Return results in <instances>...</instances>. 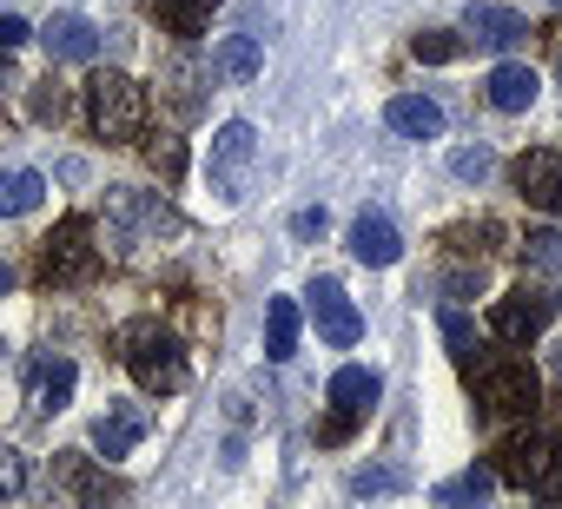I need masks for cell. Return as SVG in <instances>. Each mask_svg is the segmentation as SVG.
Listing matches in <instances>:
<instances>
[{"label": "cell", "instance_id": "obj_1", "mask_svg": "<svg viewBox=\"0 0 562 509\" xmlns=\"http://www.w3.org/2000/svg\"><path fill=\"white\" fill-rule=\"evenodd\" d=\"M120 358H126V371H133V384H139L146 397L186 391V351H179V338H172L159 318L126 325V331H120Z\"/></svg>", "mask_w": 562, "mask_h": 509}, {"label": "cell", "instance_id": "obj_2", "mask_svg": "<svg viewBox=\"0 0 562 509\" xmlns=\"http://www.w3.org/2000/svg\"><path fill=\"white\" fill-rule=\"evenodd\" d=\"M463 371H470V391H476V404L490 417H529L542 404V377L522 358H509V351H483V358L470 351Z\"/></svg>", "mask_w": 562, "mask_h": 509}, {"label": "cell", "instance_id": "obj_3", "mask_svg": "<svg viewBox=\"0 0 562 509\" xmlns=\"http://www.w3.org/2000/svg\"><path fill=\"white\" fill-rule=\"evenodd\" d=\"M87 120H93V133L106 139V146H126V139H139V126H146V87L133 80V73H93L87 80Z\"/></svg>", "mask_w": 562, "mask_h": 509}, {"label": "cell", "instance_id": "obj_4", "mask_svg": "<svg viewBox=\"0 0 562 509\" xmlns=\"http://www.w3.org/2000/svg\"><path fill=\"white\" fill-rule=\"evenodd\" d=\"M496 456H503V463H496L503 483L562 502V437H555V430H522V437H509Z\"/></svg>", "mask_w": 562, "mask_h": 509}, {"label": "cell", "instance_id": "obj_5", "mask_svg": "<svg viewBox=\"0 0 562 509\" xmlns=\"http://www.w3.org/2000/svg\"><path fill=\"white\" fill-rule=\"evenodd\" d=\"M93 272H100V245H93V225L74 212L41 238V279L47 285H87Z\"/></svg>", "mask_w": 562, "mask_h": 509}, {"label": "cell", "instance_id": "obj_6", "mask_svg": "<svg viewBox=\"0 0 562 509\" xmlns=\"http://www.w3.org/2000/svg\"><path fill=\"white\" fill-rule=\"evenodd\" d=\"M251 166H258V133L245 126V120H225L218 133H212V192L225 199V205H238L245 192H251Z\"/></svg>", "mask_w": 562, "mask_h": 509}, {"label": "cell", "instance_id": "obj_7", "mask_svg": "<svg viewBox=\"0 0 562 509\" xmlns=\"http://www.w3.org/2000/svg\"><path fill=\"white\" fill-rule=\"evenodd\" d=\"M549 318H555V298L536 292V285H522V292H509V298L490 305V338L496 344H529V338L549 331Z\"/></svg>", "mask_w": 562, "mask_h": 509}, {"label": "cell", "instance_id": "obj_8", "mask_svg": "<svg viewBox=\"0 0 562 509\" xmlns=\"http://www.w3.org/2000/svg\"><path fill=\"white\" fill-rule=\"evenodd\" d=\"M106 218L126 231V238H172V231H186V218L166 205V199H153V192H113L106 199Z\"/></svg>", "mask_w": 562, "mask_h": 509}, {"label": "cell", "instance_id": "obj_9", "mask_svg": "<svg viewBox=\"0 0 562 509\" xmlns=\"http://www.w3.org/2000/svg\"><path fill=\"white\" fill-rule=\"evenodd\" d=\"M312 325H318V338L325 344H338V351H351L358 338H364V318H358V305L345 298V285L338 279H312Z\"/></svg>", "mask_w": 562, "mask_h": 509}, {"label": "cell", "instance_id": "obj_10", "mask_svg": "<svg viewBox=\"0 0 562 509\" xmlns=\"http://www.w3.org/2000/svg\"><path fill=\"white\" fill-rule=\"evenodd\" d=\"M529 41V21L516 14V8H470L463 14V47H483V54H509V47H522Z\"/></svg>", "mask_w": 562, "mask_h": 509}, {"label": "cell", "instance_id": "obj_11", "mask_svg": "<svg viewBox=\"0 0 562 509\" xmlns=\"http://www.w3.org/2000/svg\"><path fill=\"white\" fill-rule=\"evenodd\" d=\"M509 172H516V192H522L536 212H555V218H562V152L536 146V152H522Z\"/></svg>", "mask_w": 562, "mask_h": 509}, {"label": "cell", "instance_id": "obj_12", "mask_svg": "<svg viewBox=\"0 0 562 509\" xmlns=\"http://www.w3.org/2000/svg\"><path fill=\"white\" fill-rule=\"evenodd\" d=\"M351 259H358V265H378V272L404 259V238H397V225H391L384 212H358V218H351Z\"/></svg>", "mask_w": 562, "mask_h": 509}, {"label": "cell", "instance_id": "obj_13", "mask_svg": "<svg viewBox=\"0 0 562 509\" xmlns=\"http://www.w3.org/2000/svg\"><path fill=\"white\" fill-rule=\"evenodd\" d=\"M74 384H80V371H74L67 358H41V364L27 371V404H34L41 417H54V410L74 404Z\"/></svg>", "mask_w": 562, "mask_h": 509}, {"label": "cell", "instance_id": "obj_14", "mask_svg": "<svg viewBox=\"0 0 562 509\" xmlns=\"http://www.w3.org/2000/svg\"><path fill=\"white\" fill-rule=\"evenodd\" d=\"M146 437V410L139 404H106V417L93 423V450L113 463V456H133V443Z\"/></svg>", "mask_w": 562, "mask_h": 509}, {"label": "cell", "instance_id": "obj_15", "mask_svg": "<svg viewBox=\"0 0 562 509\" xmlns=\"http://www.w3.org/2000/svg\"><path fill=\"white\" fill-rule=\"evenodd\" d=\"M490 106L496 113H529L536 106V93H542V80H536V67H522V60H503L496 73H490Z\"/></svg>", "mask_w": 562, "mask_h": 509}, {"label": "cell", "instance_id": "obj_16", "mask_svg": "<svg viewBox=\"0 0 562 509\" xmlns=\"http://www.w3.org/2000/svg\"><path fill=\"white\" fill-rule=\"evenodd\" d=\"M41 41H47L54 60H93V54H100V27L80 21V14H54V21L41 27Z\"/></svg>", "mask_w": 562, "mask_h": 509}, {"label": "cell", "instance_id": "obj_17", "mask_svg": "<svg viewBox=\"0 0 562 509\" xmlns=\"http://www.w3.org/2000/svg\"><path fill=\"white\" fill-rule=\"evenodd\" d=\"M258 67H265V47H258V34H225V41L212 47V80H232V87H245V80H258Z\"/></svg>", "mask_w": 562, "mask_h": 509}, {"label": "cell", "instance_id": "obj_18", "mask_svg": "<svg viewBox=\"0 0 562 509\" xmlns=\"http://www.w3.org/2000/svg\"><path fill=\"white\" fill-rule=\"evenodd\" d=\"M384 126L404 133V139H437V133H443V106L424 100V93H397V100L384 106Z\"/></svg>", "mask_w": 562, "mask_h": 509}, {"label": "cell", "instance_id": "obj_19", "mask_svg": "<svg viewBox=\"0 0 562 509\" xmlns=\"http://www.w3.org/2000/svg\"><path fill=\"white\" fill-rule=\"evenodd\" d=\"M218 8H225V0H153V21H159L166 34H179V41H199Z\"/></svg>", "mask_w": 562, "mask_h": 509}, {"label": "cell", "instance_id": "obj_20", "mask_svg": "<svg viewBox=\"0 0 562 509\" xmlns=\"http://www.w3.org/2000/svg\"><path fill=\"white\" fill-rule=\"evenodd\" d=\"M47 199V179L27 166H0V218H27Z\"/></svg>", "mask_w": 562, "mask_h": 509}, {"label": "cell", "instance_id": "obj_21", "mask_svg": "<svg viewBox=\"0 0 562 509\" xmlns=\"http://www.w3.org/2000/svg\"><path fill=\"white\" fill-rule=\"evenodd\" d=\"M378 397H384V384H378V371H364V364H345V371L331 377V404L351 410V417H371Z\"/></svg>", "mask_w": 562, "mask_h": 509}, {"label": "cell", "instance_id": "obj_22", "mask_svg": "<svg viewBox=\"0 0 562 509\" xmlns=\"http://www.w3.org/2000/svg\"><path fill=\"white\" fill-rule=\"evenodd\" d=\"M292 351H299V305H292V298H271V305H265V358L285 364Z\"/></svg>", "mask_w": 562, "mask_h": 509}, {"label": "cell", "instance_id": "obj_23", "mask_svg": "<svg viewBox=\"0 0 562 509\" xmlns=\"http://www.w3.org/2000/svg\"><path fill=\"white\" fill-rule=\"evenodd\" d=\"M522 272L529 279H562V231H529L522 238Z\"/></svg>", "mask_w": 562, "mask_h": 509}, {"label": "cell", "instance_id": "obj_24", "mask_svg": "<svg viewBox=\"0 0 562 509\" xmlns=\"http://www.w3.org/2000/svg\"><path fill=\"white\" fill-rule=\"evenodd\" d=\"M496 483H503V476L476 463V470H463V476L437 483V502H483V496H496Z\"/></svg>", "mask_w": 562, "mask_h": 509}, {"label": "cell", "instance_id": "obj_25", "mask_svg": "<svg viewBox=\"0 0 562 509\" xmlns=\"http://www.w3.org/2000/svg\"><path fill=\"white\" fill-rule=\"evenodd\" d=\"M60 476H67V489H74V496H87V502H106V496H120V483H113V476H93L80 456H67V463H60Z\"/></svg>", "mask_w": 562, "mask_h": 509}, {"label": "cell", "instance_id": "obj_26", "mask_svg": "<svg viewBox=\"0 0 562 509\" xmlns=\"http://www.w3.org/2000/svg\"><path fill=\"white\" fill-rule=\"evenodd\" d=\"M411 54H417L424 67H450V60L463 54V34H443V27H437V34H417V41H411Z\"/></svg>", "mask_w": 562, "mask_h": 509}, {"label": "cell", "instance_id": "obj_27", "mask_svg": "<svg viewBox=\"0 0 562 509\" xmlns=\"http://www.w3.org/2000/svg\"><path fill=\"white\" fill-rule=\"evenodd\" d=\"M391 489H404V470H384V463L351 470V496H391Z\"/></svg>", "mask_w": 562, "mask_h": 509}, {"label": "cell", "instance_id": "obj_28", "mask_svg": "<svg viewBox=\"0 0 562 509\" xmlns=\"http://www.w3.org/2000/svg\"><path fill=\"white\" fill-rule=\"evenodd\" d=\"M450 172L476 185V179H490V172H496V159H490V146H457V152H450Z\"/></svg>", "mask_w": 562, "mask_h": 509}, {"label": "cell", "instance_id": "obj_29", "mask_svg": "<svg viewBox=\"0 0 562 509\" xmlns=\"http://www.w3.org/2000/svg\"><path fill=\"white\" fill-rule=\"evenodd\" d=\"M21 489H27V456H21L14 443H0V502L21 496Z\"/></svg>", "mask_w": 562, "mask_h": 509}, {"label": "cell", "instance_id": "obj_30", "mask_svg": "<svg viewBox=\"0 0 562 509\" xmlns=\"http://www.w3.org/2000/svg\"><path fill=\"white\" fill-rule=\"evenodd\" d=\"M27 106H34V120H41V126H60V120H67V93H60L54 80H47V87H34V100H27Z\"/></svg>", "mask_w": 562, "mask_h": 509}, {"label": "cell", "instance_id": "obj_31", "mask_svg": "<svg viewBox=\"0 0 562 509\" xmlns=\"http://www.w3.org/2000/svg\"><path fill=\"white\" fill-rule=\"evenodd\" d=\"M146 159H153V172H159V179H179V172H186V146H179V139H153V146H146Z\"/></svg>", "mask_w": 562, "mask_h": 509}, {"label": "cell", "instance_id": "obj_32", "mask_svg": "<svg viewBox=\"0 0 562 509\" xmlns=\"http://www.w3.org/2000/svg\"><path fill=\"white\" fill-rule=\"evenodd\" d=\"M443 344H450V358H457V364L476 351V331H470V318H463V312H443Z\"/></svg>", "mask_w": 562, "mask_h": 509}, {"label": "cell", "instance_id": "obj_33", "mask_svg": "<svg viewBox=\"0 0 562 509\" xmlns=\"http://www.w3.org/2000/svg\"><path fill=\"white\" fill-rule=\"evenodd\" d=\"M27 34H34V27H27L21 14H0V47H21Z\"/></svg>", "mask_w": 562, "mask_h": 509}, {"label": "cell", "instance_id": "obj_34", "mask_svg": "<svg viewBox=\"0 0 562 509\" xmlns=\"http://www.w3.org/2000/svg\"><path fill=\"white\" fill-rule=\"evenodd\" d=\"M292 231H299V238H318V231H325V212H299Z\"/></svg>", "mask_w": 562, "mask_h": 509}, {"label": "cell", "instance_id": "obj_35", "mask_svg": "<svg viewBox=\"0 0 562 509\" xmlns=\"http://www.w3.org/2000/svg\"><path fill=\"white\" fill-rule=\"evenodd\" d=\"M8 292H14V272H8V265H0V298H8Z\"/></svg>", "mask_w": 562, "mask_h": 509}, {"label": "cell", "instance_id": "obj_36", "mask_svg": "<svg viewBox=\"0 0 562 509\" xmlns=\"http://www.w3.org/2000/svg\"><path fill=\"white\" fill-rule=\"evenodd\" d=\"M555 377H562V344H555Z\"/></svg>", "mask_w": 562, "mask_h": 509}, {"label": "cell", "instance_id": "obj_37", "mask_svg": "<svg viewBox=\"0 0 562 509\" xmlns=\"http://www.w3.org/2000/svg\"><path fill=\"white\" fill-rule=\"evenodd\" d=\"M555 285H562V279H555ZM555 305H562V292H555Z\"/></svg>", "mask_w": 562, "mask_h": 509}, {"label": "cell", "instance_id": "obj_38", "mask_svg": "<svg viewBox=\"0 0 562 509\" xmlns=\"http://www.w3.org/2000/svg\"><path fill=\"white\" fill-rule=\"evenodd\" d=\"M555 8H562V0H555Z\"/></svg>", "mask_w": 562, "mask_h": 509}, {"label": "cell", "instance_id": "obj_39", "mask_svg": "<svg viewBox=\"0 0 562 509\" xmlns=\"http://www.w3.org/2000/svg\"><path fill=\"white\" fill-rule=\"evenodd\" d=\"M555 73H562V67H555Z\"/></svg>", "mask_w": 562, "mask_h": 509}]
</instances>
